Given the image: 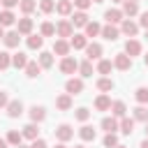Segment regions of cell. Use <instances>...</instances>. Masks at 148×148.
I'll use <instances>...</instances> for the list:
<instances>
[{
  "instance_id": "obj_50",
  "label": "cell",
  "mask_w": 148,
  "mask_h": 148,
  "mask_svg": "<svg viewBox=\"0 0 148 148\" xmlns=\"http://www.w3.org/2000/svg\"><path fill=\"white\" fill-rule=\"evenodd\" d=\"M0 148H9V143H7V139H0Z\"/></svg>"
},
{
  "instance_id": "obj_15",
  "label": "cell",
  "mask_w": 148,
  "mask_h": 148,
  "mask_svg": "<svg viewBox=\"0 0 148 148\" xmlns=\"http://www.w3.org/2000/svg\"><path fill=\"white\" fill-rule=\"evenodd\" d=\"M72 9H74V2H72V0H60V2H56V12H58L60 16L72 14Z\"/></svg>"
},
{
  "instance_id": "obj_12",
  "label": "cell",
  "mask_w": 148,
  "mask_h": 148,
  "mask_svg": "<svg viewBox=\"0 0 148 148\" xmlns=\"http://www.w3.org/2000/svg\"><path fill=\"white\" fill-rule=\"evenodd\" d=\"M102 37H104V39H109V42H116V39L120 37V30H118L116 25H111V23H106V25L102 28Z\"/></svg>"
},
{
  "instance_id": "obj_5",
  "label": "cell",
  "mask_w": 148,
  "mask_h": 148,
  "mask_svg": "<svg viewBox=\"0 0 148 148\" xmlns=\"http://www.w3.org/2000/svg\"><path fill=\"white\" fill-rule=\"evenodd\" d=\"M120 32H123V35H127V37L132 39V37H136V32H139V23H134V21L125 18V21L120 23Z\"/></svg>"
},
{
  "instance_id": "obj_33",
  "label": "cell",
  "mask_w": 148,
  "mask_h": 148,
  "mask_svg": "<svg viewBox=\"0 0 148 148\" xmlns=\"http://www.w3.org/2000/svg\"><path fill=\"white\" fill-rule=\"evenodd\" d=\"M39 65H42V69L53 67V56H51L49 51H42V53H39Z\"/></svg>"
},
{
  "instance_id": "obj_38",
  "label": "cell",
  "mask_w": 148,
  "mask_h": 148,
  "mask_svg": "<svg viewBox=\"0 0 148 148\" xmlns=\"http://www.w3.org/2000/svg\"><path fill=\"white\" fill-rule=\"evenodd\" d=\"M111 69H113V62L111 60H99L97 62V72L99 74H111Z\"/></svg>"
},
{
  "instance_id": "obj_30",
  "label": "cell",
  "mask_w": 148,
  "mask_h": 148,
  "mask_svg": "<svg viewBox=\"0 0 148 148\" xmlns=\"http://www.w3.org/2000/svg\"><path fill=\"white\" fill-rule=\"evenodd\" d=\"M136 12H139V5H136L134 0H125V2H123V14H125V16H134Z\"/></svg>"
},
{
  "instance_id": "obj_14",
  "label": "cell",
  "mask_w": 148,
  "mask_h": 148,
  "mask_svg": "<svg viewBox=\"0 0 148 148\" xmlns=\"http://www.w3.org/2000/svg\"><path fill=\"white\" fill-rule=\"evenodd\" d=\"M21 113H23V104H21L18 99H12V102L7 104V116H9V118H18Z\"/></svg>"
},
{
  "instance_id": "obj_39",
  "label": "cell",
  "mask_w": 148,
  "mask_h": 148,
  "mask_svg": "<svg viewBox=\"0 0 148 148\" xmlns=\"http://www.w3.org/2000/svg\"><path fill=\"white\" fill-rule=\"evenodd\" d=\"M18 7H21V12H23V14L28 16L30 12H35V7H37V2H35V0H21V5H18Z\"/></svg>"
},
{
  "instance_id": "obj_52",
  "label": "cell",
  "mask_w": 148,
  "mask_h": 148,
  "mask_svg": "<svg viewBox=\"0 0 148 148\" xmlns=\"http://www.w3.org/2000/svg\"><path fill=\"white\" fill-rule=\"evenodd\" d=\"M139 148H148V139H143V141H141V146H139Z\"/></svg>"
},
{
  "instance_id": "obj_47",
  "label": "cell",
  "mask_w": 148,
  "mask_h": 148,
  "mask_svg": "<svg viewBox=\"0 0 148 148\" xmlns=\"http://www.w3.org/2000/svg\"><path fill=\"white\" fill-rule=\"evenodd\" d=\"M7 104H9V97H7V92L0 90V109H7Z\"/></svg>"
},
{
  "instance_id": "obj_19",
  "label": "cell",
  "mask_w": 148,
  "mask_h": 148,
  "mask_svg": "<svg viewBox=\"0 0 148 148\" xmlns=\"http://www.w3.org/2000/svg\"><path fill=\"white\" fill-rule=\"evenodd\" d=\"M111 104H113V102H111L109 95H99V97L95 99V109H97V111H111Z\"/></svg>"
},
{
  "instance_id": "obj_11",
  "label": "cell",
  "mask_w": 148,
  "mask_h": 148,
  "mask_svg": "<svg viewBox=\"0 0 148 148\" xmlns=\"http://www.w3.org/2000/svg\"><path fill=\"white\" fill-rule=\"evenodd\" d=\"M16 30H18V35H32V18H28V16L18 18Z\"/></svg>"
},
{
  "instance_id": "obj_41",
  "label": "cell",
  "mask_w": 148,
  "mask_h": 148,
  "mask_svg": "<svg viewBox=\"0 0 148 148\" xmlns=\"http://www.w3.org/2000/svg\"><path fill=\"white\" fill-rule=\"evenodd\" d=\"M39 9H42L44 14H51V12L56 9V2H53V0H39Z\"/></svg>"
},
{
  "instance_id": "obj_60",
  "label": "cell",
  "mask_w": 148,
  "mask_h": 148,
  "mask_svg": "<svg viewBox=\"0 0 148 148\" xmlns=\"http://www.w3.org/2000/svg\"><path fill=\"white\" fill-rule=\"evenodd\" d=\"M74 148H86V146H74Z\"/></svg>"
},
{
  "instance_id": "obj_36",
  "label": "cell",
  "mask_w": 148,
  "mask_h": 148,
  "mask_svg": "<svg viewBox=\"0 0 148 148\" xmlns=\"http://www.w3.org/2000/svg\"><path fill=\"white\" fill-rule=\"evenodd\" d=\"M134 120H139V123H148V109H146L143 104L134 109Z\"/></svg>"
},
{
  "instance_id": "obj_25",
  "label": "cell",
  "mask_w": 148,
  "mask_h": 148,
  "mask_svg": "<svg viewBox=\"0 0 148 148\" xmlns=\"http://www.w3.org/2000/svg\"><path fill=\"white\" fill-rule=\"evenodd\" d=\"M111 113H113L116 118H125V113H127V106H125V102L116 99V102L111 104Z\"/></svg>"
},
{
  "instance_id": "obj_61",
  "label": "cell",
  "mask_w": 148,
  "mask_h": 148,
  "mask_svg": "<svg viewBox=\"0 0 148 148\" xmlns=\"http://www.w3.org/2000/svg\"><path fill=\"white\" fill-rule=\"evenodd\" d=\"M146 37H148V30H146Z\"/></svg>"
},
{
  "instance_id": "obj_49",
  "label": "cell",
  "mask_w": 148,
  "mask_h": 148,
  "mask_svg": "<svg viewBox=\"0 0 148 148\" xmlns=\"http://www.w3.org/2000/svg\"><path fill=\"white\" fill-rule=\"evenodd\" d=\"M139 25L148 30V12H143V14H141V18H139Z\"/></svg>"
},
{
  "instance_id": "obj_34",
  "label": "cell",
  "mask_w": 148,
  "mask_h": 148,
  "mask_svg": "<svg viewBox=\"0 0 148 148\" xmlns=\"http://www.w3.org/2000/svg\"><path fill=\"white\" fill-rule=\"evenodd\" d=\"M39 35H42V37H53V35H56V25L49 23V21H44L42 28H39Z\"/></svg>"
},
{
  "instance_id": "obj_13",
  "label": "cell",
  "mask_w": 148,
  "mask_h": 148,
  "mask_svg": "<svg viewBox=\"0 0 148 148\" xmlns=\"http://www.w3.org/2000/svg\"><path fill=\"white\" fill-rule=\"evenodd\" d=\"M44 118H46V109H44V106H39V104L30 106V120H32V123H37V125H39Z\"/></svg>"
},
{
  "instance_id": "obj_31",
  "label": "cell",
  "mask_w": 148,
  "mask_h": 148,
  "mask_svg": "<svg viewBox=\"0 0 148 148\" xmlns=\"http://www.w3.org/2000/svg\"><path fill=\"white\" fill-rule=\"evenodd\" d=\"M42 44H44V37L42 35H28V49L37 51V49H42Z\"/></svg>"
},
{
  "instance_id": "obj_28",
  "label": "cell",
  "mask_w": 148,
  "mask_h": 148,
  "mask_svg": "<svg viewBox=\"0 0 148 148\" xmlns=\"http://www.w3.org/2000/svg\"><path fill=\"white\" fill-rule=\"evenodd\" d=\"M97 35H102V25H99L97 21H88V25H86V37H97Z\"/></svg>"
},
{
  "instance_id": "obj_46",
  "label": "cell",
  "mask_w": 148,
  "mask_h": 148,
  "mask_svg": "<svg viewBox=\"0 0 148 148\" xmlns=\"http://www.w3.org/2000/svg\"><path fill=\"white\" fill-rule=\"evenodd\" d=\"M0 2H2V7H5V9H12V7L21 5V0H0Z\"/></svg>"
},
{
  "instance_id": "obj_18",
  "label": "cell",
  "mask_w": 148,
  "mask_h": 148,
  "mask_svg": "<svg viewBox=\"0 0 148 148\" xmlns=\"http://www.w3.org/2000/svg\"><path fill=\"white\" fill-rule=\"evenodd\" d=\"M56 106H58L60 111H69V109H72V95H67V92H65V95H58V97H56Z\"/></svg>"
},
{
  "instance_id": "obj_3",
  "label": "cell",
  "mask_w": 148,
  "mask_h": 148,
  "mask_svg": "<svg viewBox=\"0 0 148 148\" xmlns=\"http://www.w3.org/2000/svg\"><path fill=\"white\" fill-rule=\"evenodd\" d=\"M113 67L116 69H120V72H127L130 67H132V58L123 51V53H116V58H113Z\"/></svg>"
},
{
  "instance_id": "obj_27",
  "label": "cell",
  "mask_w": 148,
  "mask_h": 148,
  "mask_svg": "<svg viewBox=\"0 0 148 148\" xmlns=\"http://www.w3.org/2000/svg\"><path fill=\"white\" fill-rule=\"evenodd\" d=\"M21 141H23V134H21L18 130H9V132H7V143H9V146L16 148V146H21Z\"/></svg>"
},
{
  "instance_id": "obj_43",
  "label": "cell",
  "mask_w": 148,
  "mask_h": 148,
  "mask_svg": "<svg viewBox=\"0 0 148 148\" xmlns=\"http://www.w3.org/2000/svg\"><path fill=\"white\" fill-rule=\"evenodd\" d=\"M12 65V56L7 51H0V69H7Z\"/></svg>"
},
{
  "instance_id": "obj_51",
  "label": "cell",
  "mask_w": 148,
  "mask_h": 148,
  "mask_svg": "<svg viewBox=\"0 0 148 148\" xmlns=\"http://www.w3.org/2000/svg\"><path fill=\"white\" fill-rule=\"evenodd\" d=\"M5 35H7V32H5V28L0 25V39H5Z\"/></svg>"
},
{
  "instance_id": "obj_26",
  "label": "cell",
  "mask_w": 148,
  "mask_h": 148,
  "mask_svg": "<svg viewBox=\"0 0 148 148\" xmlns=\"http://www.w3.org/2000/svg\"><path fill=\"white\" fill-rule=\"evenodd\" d=\"M79 136H81L83 141H95L97 132H95V127H90V125H83V127L79 130Z\"/></svg>"
},
{
  "instance_id": "obj_53",
  "label": "cell",
  "mask_w": 148,
  "mask_h": 148,
  "mask_svg": "<svg viewBox=\"0 0 148 148\" xmlns=\"http://www.w3.org/2000/svg\"><path fill=\"white\" fill-rule=\"evenodd\" d=\"M143 62H146V67H148V53H146V56H143Z\"/></svg>"
},
{
  "instance_id": "obj_37",
  "label": "cell",
  "mask_w": 148,
  "mask_h": 148,
  "mask_svg": "<svg viewBox=\"0 0 148 148\" xmlns=\"http://www.w3.org/2000/svg\"><path fill=\"white\" fill-rule=\"evenodd\" d=\"M79 72H81V76H83V79L92 76V62H90V60H83V62L79 65Z\"/></svg>"
},
{
  "instance_id": "obj_48",
  "label": "cell",
  "mask_w": 148,
  "mask_h": 148,
  "mask_svg": "<svg viewBox=\"0 0 148 148\" xmlns=\"http://www.w3.org/2000/svg\"><path fill=\"white\" fill-rule=\"evenodd\" d=\"M30 148H49V146H46V141H44V139H35V141L30 143Z\"/></svg>"
},
{
  "instance_id": "obj_55",
  "label": "cell",
  "mask_w": 148,
  "mask_h": 148,
  "mask_svg": "<svg viewBox=\"0 0 148 148\" xmlns=\"http://www.w3.org/2000/svg\"><path fill=\"white\" fill-rule=\"evenodd\" d=\"M146 139H148V123H146Z\"/></svg>"
},
{
  "instance_id": "obj_2",
  "label": "cell",
  "mask_w": 148,
  "mask_h": 148,
  "mask_svg": "<svg viewBox=\"0 0 148 148\" xmlns=\"http://www.w3.org/2000/svg\"><path fill=\"white\" fill-rule=\"evenodd\" d=\"M56 35H58L60 39H65V37H72V35H74V25H72V21H67V18L58 21V25H56Z\"/></svg>"
},
{
  "instance_id": "obj_54",
  "label": "cell",
  "mask_w": 148,
  "mask_h": 148,
  "mask_svg": "<svg viewBox=\"0 0 148 148\" xmlns=\"http://www.w3.org/2000/svg\"><path fill=\"white\" fill-rule=\"evenodd\" d=\"M56 148H67V146H65V143H58V146H56Z\"/></svg>"
},
{
  "instance_id": "obj_23",
  "label": "cell",
  "mask_w": 148,
  "mask_h": 148,
  "mask_svg": "<svg viewBox=\"0 0 148 148\" xmlns=\"http://www.w3.org/2000/svg\"><path fill=\"white\" fill-rule=\"evenodd\" d=\"M72 25H76V28H86V25H88V14H86V12H74V16H72Z\"/></svg>"
},
{
  "instance_id": "obj_59",
  "label": "cell",
  "mask_w": 148,
  "mask_h": 148,
  "mask_svg": "<svg viewBox=\"0 0 148 148\" xmlns=\"http://www.w3.org/2000/svg\"><path fill=\"white\" fill-rule=\"evenodd\" d=\"M113 2H125V0H113Z\"/></svg>"
},
{
  "instance_id": "obj_40",
  "label": "cell",
  "mask_w": 148,
  "mask_h": 148,
  "mask_svg": "<svg viewBox=\"0 0 148 148\" xmlns=\"http://www.w3.org/2000/svg\"><path fill=\"white\" fill-rule=\"evenodd\" d=\"M134 97H136L139 104H148V88H136Z\"/></svg>"
},
{
  "instance_id": "obj_21",
  "label": "cell",
  "mask_w": 148,
  "mask_h": 148,
  "mask_svg": "<svg viewBox=\"0 0 148 148\" xmlns=\"http://www.w3.org/2000/svg\"><path fill=\"white\" fill-rule=\"evenodd\" d=\"M69 46L72 49H86L88 46V37L86 35H72L69 37Z\"/></svg>"
},
{
  "instance_id": "obj_45",
  "label": "cell",
  "mask_w": 148,
  "mask_h": 148,
  "mask_svg": "<svg viewBox=\"0 0 148 148\" xmlns=\"http://www.w3.org/2000/svg\"><path fill=\"white\" fill-rule=\"evenodd\" d=\"M90 2H92V0H74V5L79 7V12H86V9L90 7Z\"/></svg>"
},
{
  "instance_id": "obj_29",
  "label": "cell",
  "mask_w": 148,
  "mask_h": 148,
  "mask_svg": "<svg viewBox=\"0 0 148 148\" xmlns=\"http://www.w3.org/2000/svg\"><path fill=\"white\" fill-rule=\"evenodd\" d=\"M134 123H136L134 118H127V116L120 118V132H123V134H132V132H134Z\"/></svg>"
},
{
  "instance_id": "obj_8",
  "label": "cell",
  "mask_w": 148,
  "mask_h": 148,
  "mask_svg": "<svg viewBox=\"0 0 148 148\" xmlns=\"http://www.w3.org/2000/svg\"><path fill=\"white\" fill-rule=\"evenodd\" d=\"M65 90H67V95H79V92H83V81L81 79H67Z\"/></svg>"
},
{
  "instance_id": "obj_24",
  "label": "cell",
  "mask_w": 148,
  "mask_h": 148,
  "mask_svg": "<svg viewBox=\"0 0 148 148\" xmlns=\"http://www.w3.org/2000/svg\"><path fill=\"white\" fill-rule=\"evenodd\" d=\"M18 42H21L18 30H12V32H7V35H5V44H7L9 49H16V46H18Z\"/></svg>"
},
{
  "instance_id": "obj_10",
  "label": "cell",
  "mask_w": 148,
  "mask_h": 148,
  "mask_svg": "<svg viewBox=\"0 0 148 148\" xmlns=\"http://www.w3.org/2000/svg\"><path fill=\"white\" fill-rule=\"evenodd\" d=\"M21 134H23V139H30V141L39 139V127H37V123H28V125L21 130Z\"/></svg>"
},
{
  "instance_id": "obj_56",
  "label": "cell",
  "mask_w": 148,
  "mask_h": 148,
  "mask_svg": "<svg viewBox=\"0 0 148 148\" xmlns=\"http://www.w3.org/2000/svg\"><path fill=\"white\" fill-rule=\"evenodd\" d=\"M16 148H28V146H23V143H21V146H16Z\"/></svg>"
},
{
  "instance_id": "obj_22",
  "label": "cell",
  "mask_w": 148,
  "mask_h": 148,
  "mask_svg": "<svg viewBox=\"0 0 148 148\" xmlns=\"http://www.w3.org/2000/svg\"><path fill=\"white\" fill-rule=\"evenodd\" d=\"M28 62H30V60L25 58V53H23V51H18V53H14V56H12V65H14L16 69H25V65H28Z\"/></svg>"
},
{
  "instance_id": "obj_20",
  "label": "cell",
  "mask_w": 148,
  "mask_h": 148,
  "mask_svg": "<svg viewBox=\"0 0 148 148\" xmlns=\"http://www.w3.org/2000/svg\"><path fill=\"white\" fill-rule=\"evenodd\" d=\"M14 23H16L14 12H12V9H2V12H0V25L7 28V25H14Z\"/></svg>"
},
{
  "instance_id": "obj_42",
  "label": "cell",
  "mask_w": 148,
  "mask_h": 148,
  "mask_svg": "<svg viewBox=\"0 0 148 148\" xmlns=\"http://www.w3.org/2000/svg\"><path fill=\"white\" fill-rule=\"evenodd\" d=\"M116 146H118L116 132H113V134H106V136H104V148H116Z\"/></svg>"
},
{
  "instance_id": "obj_35",
  "label": "cell",
  "mask_w": 148,
  "mask_h": 148,
  "mask_svg": "<svg viewBox=\"0 0 148 148\" xmlns=\"http://www.w3.org/2000/svg\"><path fill=\"white\" fill-rule=\"evenodd\" d=\"M97 88H99L102 92H111V90H113V81H111L109 76H102V79L97 81Z\"/></svg>"
},
{
  "instance_id": "obj_32",
  "label": "cell",
  "mask_w": 148,
  "mask_h": 148,
  "mask_svg": "<svg viewBox=\"0 0 148 148\" xmlns=\"http://www.w3.org/2000/svg\"><path fill=\"white\" fill-rule=\"evenodd\" d=\"M39 72H42V65H39V62H35V60H30V62L25 65V74H28L30 79H35V76H39Z\"/></svg>"
},
{
  "instance_id": "obj_44",
  "label": "cell",
  "mask_w": 148,
  "mask_h": 148,
  "mask_svg": "<svg viewBox=\"0 0 148 148\" xmlns=\"http://www.w3.org/2000/svg\"><path fill=\"white\" fill-rule=\"evenodd\" d=\"M74 116H76V120H81V123H86V120L90 118V111H88L86 106H81V109H76V113H74Z\"/></svg>"
},
{
  "instance_id": "obj_4",
  "label": "cell",
  "mask_w": 148,
  "mask_h": 148,
  "mask_svg": "<svg viewBox=\"0 0 148 148\" xmlns=\"http://www.w3.org/2000/svg\"><path fill=\"white\" fill-rule=\"evenodd\" d=\"M79 69V62H76V58H72V56H65L62 60H60V72L62 74H74Z\"/></svg>"
},
{
  "instance_id": "obj_17",
  "label": "cell",
  "mask_w": 148,
  "mask_h": 148,
  "mask_svg": "<svg viewBox=\"0 0 148 148\" xmlns=\"http://www.w3.org/2000/svg\"><path fill=\"white\" fill-rule=\"evenodd\" d=\"M125 53H127L130 58L139 56V53H141V44H139L136 39H127V42H125Z\"/></svg>"
},
{
  "instance_id": "obj_16",
  "label": "cell",
  "mask_w": 148,
  "mask_h": 148,
  "mask_svg": "<svg viewBox=\"0 0 148 148\" xmlns=\"http://www.w3.org/2000/svg\"><path fill=\"white\" fill-rule=\"evenodd\" d=\"M69 49H72V46H69L67 39H56V42H53V51H56L58 56H62V58L69 53Z\"/></svg>"
},
{
  "instance_id": "obj_62",
  "label": "cell",
  "mask_w": 148,
  "mask_h": 148,
  "mask_svg": "<svg viewBox=\"0 0 148 148\" xmlns=\"http://www.w3.org/2000/svg\"><path fill=\"white\" fill-rule=\"evenodd\" d=\"M134 2H139V0H134Z\"/></svg>"
},
{
  "instance_id": "obj_58",
  "label": "cell",
  "mask_w": 148,
  "mask_h": 148,
  "mask_svg": "<svg viewBox=\"0 0 148 148\" xmlns=\"http://www.w3.org/2000/svg\"><path fill=\"white\" fill-rule=\"evenodd\" d=\"M116 148H125V146H120V143H118V146H116Z\"/></svg>"
},
{
  "instance_id": "obj_9",
  "label": "cell",
  "mask_w": 148,
  "mask_h": 148,
  "mask_svg": "<svg viewBox=\"0 0 148 148\" xmlns=\"http://www.w3.org/2000/svg\"><path fill=\"white\" fill-rule=\"evenodd\" d=\"M102 56V44H97V42H90L88 46H86V58L92 62V60H97Z\"/></svg>"
},
{
  "instance_id": "obj_6",
  "label": "cell",
  "mask_w": 148,
  "mask_h": 148,
  "mask_svg": "<svg viewBox=\"0 0 148 148\" xmlns=\"http://www.w3.org/2000/svg\"><path fill=\"white\" fill-rule=\"evenodd\" d=\"M99 127H102L106 134H113L116 130H120V123H118V118H116V116H111V118H102Z\"/></svg>"
},
{
  "instance_id": "obj_1",
  "label": "cell",
  "mask_w": 148,
  "mask_h": 148,
  "mask_svg": "<svg viewBox=\"0 0 148 148\" xmlns=\"http://www.w3.org/2000/svg\"><path fill=\"white\" fill-rule=\"evenodd\" d=\"M53 134H56V139H58L60 143H65V141H69V139L74 136V130H72V125L62 123V125H58V127L53 130Z\"/></svg>"
},
{
  "instance_id": "obj_7",
  "label": "cell",
  "mask_w": 148,
  "mask_h": 148,
  "mask_svg": "<svg viewBox=\"0 0 148 148\" xmlns=\"http://www.w3.org/2000/svg\"><path fill=\"white\" fill-rule=\"evenodd\" d=\"M125 14H123V9H106L104 12V18H106V23H111V25H116V23H123L125 18H123Z\"/></svg>"
},
{
  "instance_id": "obj_57",
  "label": "cell",
  "mask_w": 148,
  "mask_h": 148,
  "mask_svg": "<svg viewBox=\"0 0 148 148\" xmlns=\"http://www.w3.org/2000/svg\"><path fill=\"white\" fill-rule=\"evenodd\" d=\"M92 2H104V0H92Z\"/></svg>"
}]
</instances>
